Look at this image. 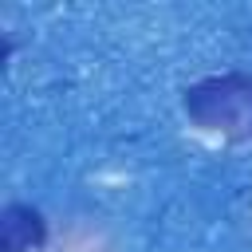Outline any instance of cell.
I'll use <instances>...</instances> for the list:
<instances>
[{
  "mask_svg": "<svg viewBox=\"0 0 252 252\" xmlns=\"http://www.w3.org/2000/svg\"><path fill=\"white\" fill-rule=\"evenodd\" d=\"M181 110L189 126H197L201 134L224 142H252V75L248 71L205 75L185 87Z\"/></svg>",
  "mask_w": 252,
  "mask_h": 252,
  "instance_id": "cell-1",
  "label": "cell"
},
{
  "mask_svg": "<svg viewBox=\"0 0 252 252\" xmlns=\"http://www.w3.org/2000/svg\"><path fill=\"white\" fill-rule=\"evenodd\" d=\"M47 244V220L35 205L8 201L0 209V252H35Z\"/></svg>",
  "mask_w": 252,
  "mask_h": 252,
  "instance_id": "cell-2",
  "label": "cell"
}]
</instances>
